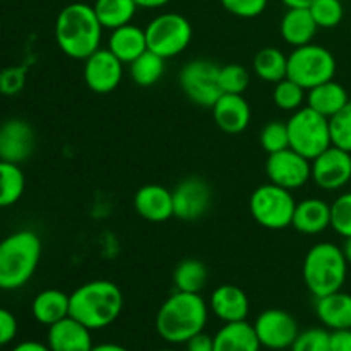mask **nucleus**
Here are the masks:
<instances>
[{"label":"nucleus","mask_w":351,"mask_h":351,"mask_svg":"<svg viewBox=\"0 0 351 351\" xmlns=\"http://www.w3.org/2000/svg\"><path fill=\"white\" fill-rule=\"evenodd\" d=\"M209 319V305L201 293L175 291L158 308L154 328L158 336L170 345H185L204 331Z\"/></svg>","instance_id":"nucleus-1"},{"label":"nucleus","mask_w":351,"mask_h":351,"mask_svg":"<svg viewBox=\"0 0 351 351\" xmlns=\"http://www.w3.org/2000/svg\"><path fill=\"white\" fill-rule=\"evenodd\" d=\"M101 34L103 26L89 3H69L55 19V40L58 48L74 60H86L99 50Z\"/></svg>","instance_id":"nucleus-2"},{"label":"nucleus","mask_w":351,"mask_h":351,"mask_svg":"<svg viewBox=\"0 0 351 351\" xmlns=\"http://www.w3.org/2000/svg\"><path fill=\"white\" fill-rule=\"evenodd\" d=\"M123 311V293L108 280H93L71 293L69 315L91 331L105 329L120 317Z\"/></svg>","instance_id":"nucleus-3"},{"label":"nucleus","mask_w":351,"mask_h":351,"mask_svg":"<svg viewBox=\"0 0 351 351\" xmlns=\"http://www.w3.org/2000/svg\"><path fill=\"white\" fill-rule=\"evenodd\" d=\"M41 259V239L31 230L10 233L0 242V290L23 288L36 273Z\"/></svg>","instance_id":"nucleus-4"},{"label":"nucleus","mask_w":351,"mask_h":351,"mask_svg":"<svg viewBox=\"0 0 351 351\" xmlns=\"http://www.w3.org/2000/svg\"><path fill=\"white\" fill-rule=\"evenodd\" d=\"M302 274L305 287L315 298L326 297L343 288L348 276V261L336 243H315L305 256Z\"/></svg>","instance_id":"nucleus-5"},{"label":"nucleus","mask_w":351,"mask_h":351,"mask_svg":"<svg viewBox=\"0 0 351 351\" xmlns=\"http://www.w3.org/2000/svg\"><path fill=\"white\" fill-rule=\"evenodd\" d=\"M338 71V64L331 50L322 45L308 43L293 48L288 55L287 77L300 84L305 91L332 81Z\"/></svg>","instance_id":"nucleus-6"},{"label":"nucleus","mask_w":351,"mask_h":351,"mask_svg":"<svg viewBox=\"0 0 351 351\" xmlns=\"http://www.w3.org/2000/svg\"><path fill=\"white\" fill-rule=\"evenodd\" d=\"M287 129L291 149L311 161L332 146L329 119L308 106H302L293 112V115L287 120Z\"/></svg>","instance_id":"nucleus-7"},{"label":"nucleus","mask_w":351,"mask_h":351,"mask_svg":"<svg viewBox=\"0 0 351 351\" xmlns=\"http://www.w3.org/2000/svg\"><path fill=\"white\" fill-rule=\"evenodd\" d=\"M147 50L160 55L165 60L180 55L192 41V24L177 12H163L149 21L146 26Z\"/></svg>","instance_id":"nucleus-8"},{"label":"nucleus","mask_w":351,"mask_h":351,"mask_svg":"<svg viewBox=\"0 0 351 351\" xmlns=\"http://www.w3.org/2000/svg\"><path fill=\"white\" fill-rule=\"evenodd\" d=\"M295 206L297 202L291 195V191H287L271 182L257 187L249 201L254 221L267 230H283L291 226Z\"/></svg>","instance_id":"nucleus-9"},{"label":"nucleus","mask_w":351,"mask_h":351,"mask_svg":"<svg viewBox=\"0 0 351 351\" xmlns=\"http://www.w3.org/2000/svg\"><path fill=\"white\" fill-rule=\"evenodd\" d=\"M219 65L206 58H195L182 67L178 84L184 95L199 106L211 108L223 95L218 82Z\"/></svg>","instance_id":"nucleus-10"},{"label":"nucleus","mask_w":351,"mask_h":351,"mask_svg":"<svg viewBox=\"0 0 351 351\" xmlns=\"http://www.w3.org/2000/svg\"><path fill=\"white\" fill-rule=\"evenodd\" d=\"M252 326L261 346L274 351L290 350L300 332L293 315L283 308H267L261 312Z\"/></svg>","instance_id":"nucleus-11"},{"label":"nucleus","mask_w":351,"mask_h":351,"mask_svg":"<svg viewBox=\"0 0 351 351\" xmlns=\"http://www.w3.org/2000/svg\"><path fill=\"white\" fill-rule=\"evenodd\" d=\"M266 175L271 184L287 191H297L312 178V161L287 147L280 153L267 154Z\"/></svg>","instance_id":"nucleus-12"},{"label":"nucleus","mask_w":351,"mask_h":351,"mask_svg":"<svg viewBox=\"0 0 351 351\" xmlns=\"http://www.w3.org/2000/svg\"><path fill=\"white\" fill-rule=\"evenodd\" d=\"M173 195V216L182 221H197L209 211L213 202V191L201 177L184 178L171 191Z\"/></svg>","instance_id":"nucleus-13"},{"label":"nucleus","mask_w":351,"mask_h":351,"mask_svg":"<svg viewBox=\"0 0 351 351\" xmlns=\"http://www.w3.org/2000/svg\"><path fill=\"white\" fill-rule=\"evenodd\" d=\"M312 180L328 192L339 191L351 182V153L329 146L312 160Z\"/></svg>","instance_id":"nucleus-14"},{"label":"nucleus","mask_w":351,"mask_h":351,"mask_svg":"<svg viewBox=\"0 0 351 351\" xmlns=\"http://www.w3.org/2000/svg\"><path fill=\"white\" fill-rule=\"evenodd\" d=\"M86 86L96 95H108L120 86L123 77V64L108 50L99 48L84 60L82 69Z\"/></svg>","instance_id":"nucleus-15"},{"label":"nucleus","mask_w":351,"mask_h":351,"mask_svg":"<svg viewBox=\"0 0 351 351\" xmlns=\"http://www.w3.org/2000/svg\"><path fill=\"white\" fill-rule=\"evenodd\" d=\"M34 146L36 136L26 120L9 119L0 125V161L24 163L34 153Z\"/></svg>","instance_id":"nucleus-16"},{"label":"nucleus","mask_w":351,"mask_h":351,"mask_svg":"<svg viewBox=\"0 0 351 351\" xmlns=\"http://www.w3.org/2000/svg\"><path fill=\"white\" fill-rule=\"evenodd\" d=\"M134 209L149 223H163L173 218V195L160 184L143 185L134 195Z\"/></svg>","instance_id":"nucleus-17"},{"label":"nucleus","mask_w":351,"mask_h":351,"mask_svg":"<svg viewBox=\"0 0 351 351\" xmlns=\"http://www.w3.org/2000/svg\"><path fill=\"white\" fill-rule=\"evenodd\" d=\"M209 312L216 315L223 324L247 321L250 302L245 291L237 285H219L209 297Z\"/></svg>","instance_id":"nucleus-18"},{"label":"nucleus","mask_w":351,"mask_h":351,"mask_svg":"<svg viewBox=\"0 0 351 351\" xmlns=\"http://www.w3.org/2000/svg\"><path fill=\"white\" fill-rule=\"evenodd\" d=\"M211 110L218 129L232 136L243 132L252 120V110L243 95H221Z\"/></svg>","instance_id":"nucleus-19"},{"label":"nucleus","mask_w":351,"mask_h":351,"mask_svg":"<svg viewBox=\"0 0 351 351\" xmlns=\"http://www.w3.org/2000/svg\"><path fill=\"white\" fill-rule=\"evenodd\" d=\"M47 345L51 351H91L95 346L91 329L71 315L48 328Z\"/></svg>","instance_id":"nucleus-20"},{"label":"nucleus","mask_w":351,"mask_h":351,"mask_svg":"<svg viewBox=\"0 0 351 351\" xmlns=\"http://www.w3.org/2000/svg\"><path fill=\"white\" fill-rule=\"evenodd\" d=\"M291 226L304 235H319L331 226V204L324 199H304L295 206Z\"/></svg>","instance_id":"nucleus-21"},{"label":"nucleus","mask_w":351,"mask_h":351,"mask_svg":"<svg viewBox=\"0 0 351 351\" xmlns=\"http://www.w3.org/2000/svg\"><path fill=\"white\" fill-rule=\"evenodd\" d=\"M108 50L119 58L122 64L129 65L137 57L147 51L146 31L136 24H125L112 31L108 38Z\"/></svg>","instance_id":"nucleus-22"},{"label":"nucleus","mask_w":351,"mask_h":351,"mask_svg":"<svg viewBox=\"0 0 351 351\" xmlns=\"http://www.w3.org/2000/svg\"><path fill=\"white\" fill-rule=\"evenodd\" d=\"M315 314L326 329H351V293L335 291L315 298Z\"/></svg>","instance_id":"nucleus-23"},{"label":"nucleus","mask_w":351,"mask_h":351,"mask_svg":"<svg viewBox=\"0 0 351 351\" xmlns=\"http://www.w3.org/2000/svg\"><path fill=\"white\" fill-rule=\"evenodd\" d=\"M317 29V24L308 9H288L280 21L281 38L293 48L312 43Z\"/></svg>","instance_id":"nucleus-24"},{"label":"nucleus","mask_w":351,"mask_h":351,"mask_svg":"<svg viewBox=\"0 0 351 351\" xmlns=\"http://www.w3.org/2000/svg\"><path fill=\"white\" fill-rule=\"evenodd\" d=\"M69 311H71V295L55 288L40 291L31 304V314L34 321L48 328L69 317Z\"/></svg>","instance_id":"nucleus-25"},{"label":"nucleus","mask_w":351,"mask_h":351,"mask_svg":"<svg viewBox=\"0 0 351 351\" xmlns=\"http://www.w3.org/2000/svg\"><path fill=\"white\" fill-rule=\"evenodd\" d=\"M305 101H307L308 108L321 113L326 119H331L348 105L350 96L345 86L332 79V81L322 82V84L308 89Z\"/></svg>","instance_id":"nucleus-26"},{"label":"nucleus","mask_w":351,"mask_h":351,"mask_svg":"<svg viewBox=\"0 0 351 351\" xmlns=\"http://www.w3.org/2000/svg\"><path fill=\"white\" fill-rule=\"evenodd\" d=\"M215 351H261L256 329L247 321L228 322L215 336Z\"/></svg>","instance_id":"nucleus-27"},{"label":"nucleus","mask_w":351,"mask_h":351,"mask_svg":"<svg viewBox=\"0 0 351 351\" xmlns=\"http://www.w3.org/2000/svg\"><path fill=\"white\" fill-rule=\"evenodd\" d=\"M254 74L264 82L276 84L287 77L288 55L276 47L261 48L252 60Z\"/></svg>","instance_id":"nucleus-28"},{"label":"nucleus","mask_w":351,"mask_h":351,"mask_svg":"<svg viewBox=\"0 0 351 351\" xmlns=\"http://www.w3.org/2000/svg\"><path fill=\"white\" fill-rule=\"evenodd\" d=\"M93 9L98 16L103 29L113 31L117 27L132 23L139 7L134 0H96Z\"/></svg>","instance_id":"nucleus-29"},{"label":"nucleus","mask_w":351,"mask_h":351,"mask_svg":"<svg viewBox=\"0 0 351 351\" xmlns=\"http://www.w3.org/2000/svg\"><path fill=\"white\" fill-rule=\"evenodd\" d=\"M208 283V267L202 261L189 257L180 261L173 269V285L177 291L201 293Z\"/></svg>","instance_id":"nucleus-30"},{"label":"nucleus","mask_w":351,"mask_h":351,"mask_svg":"<svg viewBox=\"0 0 351 351\" xmlns=\"http://www.w3.org/2000/svg\"><path fill=\"white\" fill-rule=\"evenodd\" d=\"M130 79L141 88H149L160 82L165 74V58L153 51H144L141 57L129 64Z\"/></svg>","instance_id":"nucleus-31"},{"label":"nucleus","mask_w":351,"mask_h":351,"mask_svg":"<svg viewBox=\"0 0 351 351\" xmlns=\"http://www.w3.org/2000/svg\"><path fill=\"white\" fill-rule=\"evenodd\" d=\"M26 178L19 165L0 161V208L14 206L24 194Z\"/></svg>","instance_id":"nucleus-32"},{"label":"nucleus","mask_w":351,"mask_h":351,"mask_svg":"<svg viewBox=\"0 0 351 351\" xmlns=\"http://www.w3.org/2000/svg\"><path fill=\"white\" fill-rule=\"evenodd\" d=\"M305 89L291 79L285 77L283 81L276 82L273 89V101L283 112H297L302 108L304 101L307 99Z\"/></svg>","instance_id":"nucleus-33"},{"label":"nucleus","mask_w":351,"mask_h":351,"mask_svg":"<svg viewBox=\"0 0 351 351\" xmlns=\"http://www.w3.org/2000/svg\"><path fill=\"white\" fill-rule=\"evenodd\" d=\"M308 10L317 27H322V29L338 27L345 17V5L341 0H314Z\"/></svg>","instance_id":"nucleus-34"},{"label":"nucleus","mask_w":351,"mask_h":351,"mask_svg":"<svg viewBox=\"0 0 351 351\" xmlns=\"http://www.w3.org/2000/svg\"><path fill=\"white\" fill-rule=\"evenodd\" d=\"M218 82L223 95H243L250 84V74L240 64L223 65L219 67Z\"/></svg>","instance_id":"nucleus-35"},{"label":"nucleus","mask_w":351,"mask_h":351,"mask_svg":"<svg viewBox=\"0 0 351 351\" xmlns=\"http://www.w3.org/2000/svg\"><path fill=\"white\" fill-rule=\"evenodd\" d=\"M331 144L351 153V99L348 105L329 119Z\"/></svg>","instance_id":"nucleus-36"},{"label":"nucleus","mask_w":351,"mask_h":351,"mask_svg":"<svg viewBox=\"0 0 351 351\" xmlns=\"http://www.w3.org/2000/svg\"><path fill=\"white\" fill-rule=\"evenodd\" d=\"M259 143L267 154L280 153V151L290 147L288 139V129L285 122H267L259 134Z\"/></svg>","instance_id":"nucleus-37"},{"label":"nucleus","mask_w":351,"mask_h":351,"mask_svg":"<svg viewBox=\"0 0 351 351\" xmlns=\"http://www.w3.org/2000/svg\"><path fill=\"white\" fill-rule=\"evenodd\" d=\"M331 228L343 239L351 237V192H345L331 204Z\"/></svg>","instance_id":"nucleus-38"},{"label":"nucleus","mask_w":351,"mask_h":351,"mask_svg":"<svg viewBox=\"0 0 351 351\" xmlns=\"http://www.w3.org/2000/svg\"><path fill=\"white\" fill-rule=\"evenodd\" d=\"M331 331L326 328H311L298 332L290 351H331L329 346Z\"/></svg>","instance_id":"nucleus-39"},{"label":"nucleus","mask_w":351,"mask_h":351,"mask_svg":"<svg viewBox=\"0 0 351 351\" xmlns=\"http://www.w3.org/2000/svg\"><path fill=\"white\" fill-rule=\"evenodd\" d=\"M269 0H221L226 12L240 19H254L266 10Z\"/></svg>","instance_id":"nucleus-40"},{"label":"nucleus","mask_w":351,"mask_h":351,"mask_svg":"<svg viewBox=\"0 0 351 351\" xmlns=\"http://www.w3.org/2000/svg\"><path fill=\"white\" fill-rule=\"evenodd\" d=\"M17 319L7 308L0 307V346H5L14 341L17 336Z\"/></svg>","instance_id":"nucleus-41"},{"label":"nucleus","mask_w":351,"mask_h":351,"mask_svg":"<svg viewBox=\"0 0 351 351\" xmlns=\"http://www.w3.org/2000/svg\"><path fill=\"white\" fill-rule=\"evenodd\" d=\"M24 84V75L23 71L19 69H9V71L2 72L0 75V91L3 95H16L17 91H21Z\"/></svg>","instance_id":"nucleus-42"},{"label":"nucleus","mask_w":351,"mask_h":351,"mask_svg":"<svg viewBox=\"0 0 351 351\" xmlns=\"http://www.w3.org/2000/svg\"><path fill=\"white\" fill-rule=\"evenodd\" d=\"M331 351H351V329H336L329 335Z\"/></svg>","instance_id":"nucleus-43"},{"label":"nucleus","mask_w":351,"mask_h":351,"mask_svg":"<svg viewBox=\"0 0 351 351\" xmlns=\"http://www.w3.org/2000/svg\"><path fill=\"white\" fill-rule=\"evenodd\" d=\"M185 351H215V341L213 336L206 335L204 331L195 335L194 338L185 343Z\"/></svg>","instance_id":"nucleus-44"},{"label":"nucleus","mask_w":351,"mask_h":351,"mask_svg":"<svg viewBox=\"0 0 351 351\" xmlns=\"http://www.w3.org/2000/svg\"><path fill=\"white\" fill-rule=\"evenodd\" d=\"M12 351H51L50 346L40 341H23L16 345Z\"/></svg>","instance_id":"nucleus-45"},{"label":"nucleus","mask_w":351,"mask_h":351,"mask_svg":"<svg viewBox=\"0 0 351 351\" xmlns=\"http://www.w3.org/2000/svg\"><path fill=\"white\" fill-rule=\"evenodd\" d=\"M137 3V7L141 9H161L167 3H170V0H134Z\"/></svg>","instance_id":"nucleus-46"},{"label":"nucleus","mask_w":351,"mask_h":351,"mask_svg":"<svg viewBox=\"0 0 351 351\" xmlns=\"http://www.w3.org/2000/svg\"><path fill=\"white\" fill-rule=\"evenodd\" d=\"M281 3L288 9H308L314 0H281Z\"/></svg>","instance_id":"nucleus-47"},{"label":"nucleus","mask_w":351,"mask_h":351,"mask_svg":"<svg viewBox=\"0 0 351 351\" xmlns=\"http://www.w3.org/2000/svg\"><path fill=\"white\" fill-rule=\"evenodd\" d=\"M91 351H129L125 346L117 345V343H101V345H95Z\"/></svg>","instance_id":"nucleus-48"},{"label":"nucleus","mask_w":351,"mask_h":351,"mask_svg":"<svg viewBox=\"0 0 351 351\" xmlns=\"http://www.w3.org/2000/svg\"><path fill=\"white\" fill-rule=\"evenodd\" d=\"M343 254H345L346 261H348V264H351V237H348V239H345V243H343L341 247Z\"/></svg>","instance_id":"nucleus-49"},{"label":"nucleus","mask_w":351,"mask_h":351,"mask_svg":"<svg viewBox=\"0 0 351 351\" xmlns=\"http://www.w3.org/2000/svg\"><path fill=\"white\" fill-rule=\"evenodd\" d=\"M158 351H178V350H173V348H163V350H158Z\"/></svg>","instance_id":"nucleus-50"}]
</instances>
